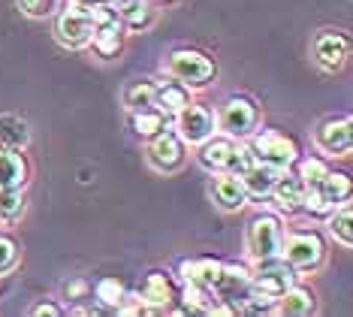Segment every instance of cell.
Listing matches in <instances>:
<instances>
[{
  "mask_svg": "<svg viewBox=\"0 0 353 317\" xmlns=\"http://www.w3.org/2000/svg\"><path fill=\"white\" fill-rule=\"evenodd\" d=\"M166 76L188 85L190 91H199V88H208L214 82V76H218V61L208 52H203V48L179 46L166 55Z\"/></svg>",
  "mask_w": 353,
  "mask_h": 317,
  "instance_id": "1",
  "label": "cell"
},
{
  "mask_svg": "<svg viewBox=\"0 0 353 317\" xmlns=\"http://www.w3.org/2000/svg\"><path fill=\"white\" fill-rule=\"evenodd\" d=\"M248 148H251L254 160L275 166V169H281V173L293 169V164L302 154L299 142H296L290 133L278 130V127H256L254 133L248 136Z\"/></svg>",
  "mask_w": 353,
  "mask_h": 317,
  "instance_id": "2",
  "label": "cell"
},
{
  "mask_svg": "<svg viewBox=\"0 0 353 317\" xmlns=\"http://www.w3.org/2000/svg\"><path fill=\"white\" fill-rule=\"evenodd\" d=\"M214 124L230 140H248L256 127H260V103L251 94H230L214 112Z\"/></svg>",
  "mask_w": 353,
  "mask_h": 317,
  "instance_id": "3",
  "label": "cell"
},
{
  "mask_svg": "<svg viewBox=\"0 0 353 317\" xmlns=\"http://www.w3.org/2000/svg\"><path fill=\"white\" fill-rule=\"evenodd\" d=\"M281 257L299 275L317 272L326 260V239L320 230H293L281 239Z\"/></svg>",
  "mask_w": 353,
  "mask_h": 317,
  "instance_id": "4",
  "label": "cell"
},
{
  "mask_svg": "<svg viewBox=\"0 0 353 317\" xmlns=\"http://www.w3.org/2000/svg\"><path fill=\"white\" fill-rule=\"evenodd\" d=\"M281 239H284V227H281V218L272 215V211H256L251 221H248L245 248L254 263L256 260L281 257Z\"/></svg>",
  "mask_w": 353,
  "mask_h": 317,
  "instance_id": "5",
  "label": "cell"
},
{
  "mask_svg": "<svg viewBox=\"0 0 353 317\" xmlns=\"http://www.w3.org/2000/svg\"><path fill=\"white\" fill-rule=\"evenodd\" d=\"M91 34H94V21H91V3L82 0H70L67 6L58 12L54 21V37L63 48H85L91 46Z\"/></svg>",
  "mask_w": 353,
  "mask_h": 317,
  "instance_id": "6",
  "label": "cell"
},
{
  "mask_svg": "<svg viewBox=\"0 0 353 317\" xmlns=\"http://www.w3.org/2000/svg\"><path fill=\"white\" fill-rule=\"evenodd\" d=\"M212 290H214V296L221 299L223 314H242L248 290H251V269H248L245 263H227V260H223V269Z\"/></svg>",
  "mask_w": 353,
  "mask_h": 317,
  "instance_id": "7",
  "label": "cell"
},
{
  "mask_svg": "<svg viewBox=\"0 0 353 317\" xmlns=\"http://www.w3.org/2000/svg\"><path fill=\"white\" fill-rule=\"evenodd\" d=\"M314 145L326 157H347L353 148V118L329 115L314 127Z\"/></svg>",
  "mask_w": 353,
  "mask_h": 317,
  "instance_id": "8",
  "label": "cell"
},
{
  "mask_svg": "<svg viewBox=\"0 0 353 317\" xmlns=\"http://www.w3.org/2000/svg\"><path fill=\"white\" fill-rule=\"evenodd\" d=\"M311 58L320 70L326 73H339L350 58V37L339 28H326L320 30L311 43Z\"/></svg>",
  "mask_w": 353,
  "mask_h": 317,
  "instance_id": "9",
  "label": "cell"
},
{
  "mask_svg": "<svg viewBox=\"0 0 353 317\" xmlns=\"http://www.w3.org/2000/svg\"><path fill=\"white\" fill-rule=\"evenodd\" d=\"M148 166L154 169V173H175V169L184 166V160H188V145L181 142V136L175 133V130L166 127L163 133H157L154 140H148Z\"/></svg>",
  "mask_w": 353,
  "mask_h": 317,
  "instance_id": "10",
  "label": "cell"
},
{
  "mask_svg": "<svg viewBox=\"0 0 353 317\" xmlns=\"http://www.w3.org/2000/svg\"><path fill=\"white\" fill-rule=\"evenodd\" d=\"M299 281V272L287 263L284 257H269V260H256V266L251 269V284L260 290H266L269 296H281L284 290H290Z\"/></svg>",
  "mask_w": 353,
  "mask_h": 317,
  "instance_id": "11",
  "label": "cell"
},
{
  "mask_svg": "<svg viewBox=\"0 0 353 317\" xmlns=\"http://www.w3.org/2000/svg\"><path fill=\"white\" fill-rule=\"evenodd\" d=\"M139 299L148 311H172V305L179 302V284L170 272L163 269H151L139 284Z\"/></svg>",
  "mask_w": 353,
  "mask_h": 317,
  "instance_id": "12",
  "label": "cell"
},
{
  "mask_svg": "<svg viewBox=\"0 0 353 317\" xmlns=\"http://www.w3.org/2000/svg\"><path fill=\"white\" fill-rule=\"evenodd\" d=\"M172 118H175V133L181 136L184 145H199L218 130V124H214V112L208 109V106H199V103H188L179 115H172Z\"/></svg>",
  "mask_w": 353,
  "mask_h": 317,
  "instance_id": "13",
  "label": "cell"
},
{
  "mask_svg": "<svg viewBox=\"0 0 353 317\" xmlns=\"http://www.w3.org/2000/svg\"><path fill=\"white\" fill-rule=\"evenodd\" d=\"M212 184H208V193H212L214 206L223 209V211H239L248 206V193H245V184L239 175L232 173H212Z\"/></svg>",
  "mask_w": 353,
  "mask_h": 317,
  "instance_id": "14",
  "label": "cell"
},
{
  "mask_svg": "<svg viewBox=\"0 0 353 317\" xmlns=\"http://www.w3.org/2000/svg\"><path fill=\"white\" fill-rule=\"evenodd\" d=\"M302 197H305V184L299 182V175L296 173H281L278 175V182H275V188H272L269 193V200H272V206H275L278 215H299V209H302Z\"/></svg>",
  "mask_w": 353,
  "mask_h": 317,
  "instance_id": "15",
  "label": "cell"
},
{
  "mask_svg": "<svg viewBox=\"0 0 353 317\" xmlns=\"http://www.w3.org/2000/svg\"><path fill=\"white\" fill-rule=\"evenodd\" d=\"M179 308L175 311L184 314H223L221 299L214 296L212 287H203V284H184L179 290Z\"/></svg>",
  "mask_w": 353,
  "mask_h": 317,
  "instance_id": "16",
  "label": "cell"
},
{
  "mask_svg": "<svg viewBox=\"0 0 353 317\" xmlns=\"http://www.w3.org/2000/svg\"><path fill=\"white\" fill-rule=\"evenodd\" d=\"M236 142L239 140H230V136H223V133L214 130L208 140H203V142L196 145L199 166H205L208 173H223V169H227V160H230L232 148H236Z\"/></svg>",
  "mask_w": 353,
  "mask_h": 317,
  "instance_id": "17",
  "label": "cell"
},
{
  "mask_svg": "<svg viewBox=\"0 0 353 317\" xmlns=\"http://www.w3.org/2000/svg\"><path fill=\"white\" fill-rule=\"evenodd\" d=\"M223 269V260L218 257H184L179 263V278L181 284H203V287H214L218 275Z\"/></svg>",
  "mask_w": 353,
  "mask_h": 317,
  "instance_id": "18",
  "label": "cell"
},
{
  "mask_svg": "<svg viewBox=\"0 0 353 317\" xmlns=\"http://www.w3.org/2000/svg\"><path fill=\"white\" fill-rule=\"evenodd\" d=\"M278 175H281V169L269 166V164H260V160H254V164L248 166L239 178H242V184H245L248 200H269V193H272V188H275Z\"/></svg>",
  "mask_w": 353,
  "mask_h": 317,
  "instance_id": "19",
  "label": "cell"
},
{
  "mask_svg": "<svg viewBox=\"0 0 353 317\" xmlns=\"http://www.w3.org/2000/svg\"><path fill=\"white\" fill-rule=\"evenodd\" d=\"M124 37H127V30H124L121 21H103V24H94L91 46H94V52H97L103 61H112V58L121 55Z\"/></svg>",
  "mask_w": 353,
  "mask_h": 317,
  "instance_id": "20",
  "label": "cell"
},
{
  "mask_svg": "<svg viewBox=\"0 0 353 317\" xmlns=\"http://www.w3.org/2000/svg\"><path fill=\"white\" fill-rule=\"evenodd\" d=\"M275 311L287 314V317H308V314L317 311V294L311 287H305V284L296 281L290 290H284V294L278 296Z\"/></svg>",
  "mask_w": 353,
  "mask_h": 317,
  "instance_id": "21",
  "label": "cell"
},
{
  "mask_svg": "<svg viewBox=\"0 0 353 317\" xmlns=\"http://www.w3.org/2000/svg\"><path fill=\"white\" fill-rule=\"evenodd\" d=\"M112 6H115L118 19H121L124 30H133V34H139V30H145L154 24V10H151V0H109Z\"/></svg>",
  "mask_w": 353,
  "mask_h": 317,
  "instance_id": "22",
  "label": "cell"
},
{
  "mask_svg": "<svg viewBox=\"0 0 353 317\" xmlns=\"http://www.w3.org/2000/svg\"><path fill=\"white\" fill-rule=\"evenodd\" d=\"M188 103H194V91L188 85L175 82V79H166V82H157L154 88V106L166 115H179Z\"/></svg>",
  "mask_w": 353,
  "mask_h": 317,
  "instance_id": "23",
  "label": "cell"
},
{
  "mask_svg": "<svg viewBox=\"0 0 353 317\" xmlns=\"http://www.w3.org/2000/svg\"><path fill=\"white\" fill-rule=\"evenodd\" d=\"M28 184V160L21 151L0 148V188H21Z\"/></svg>",
  "mask_w": 353,
  "mask_h": 317,
  "instance_id": "24",
  "label": "cell"
},
{
  "mask_svg": "<svg viewBox=\"0 0 353 317\" xmlns=\"http://www.w3.org/2000/svg\"><path fill=\"white\" fill-rule=\"evenodd\" d=\"M170 127V115L166 112H160L157 106H148V109H139V112H130V130L139 140H154L157 133H163V130Z\"/></svg>",
  "mask_w": 353,
  "mask_h": 317,
  "instance_id": "25",
  "label": "cell"
},
{
  "mask_svg": "<svg viewBox=\"0 0 353 317\" xmlns=\"http://www.w3.org/2000/svg\"><path fill=\"white\" fill-rule=\"evenodd\" d=\"M30 142V124L21 115H0V148L25 151Z\"/></svg>",
  "mask_w": 353,
  "mask_h": 317,
  "instance_id": "26",
  "label": "cell"
},
{
  "mask_svg": "<svg viewBox=\"0 0 353 317\" xmlns=\"http://www.w3.org/2000/svg\"><path fill=\"white\" fill-rule=\"evenodd\" d=\"M154 88H157V82H154V79H148V76L130 79V82L124 85V91H121V103L130 112L148 109V106H154Z\"/></svg>",
  "mask_w": 353,
  "mask_h": 317,
  "instance_id": "27",
  "label": "cell"
},
{
  "mask_svg": "<svg viewBox=\"0 0 353 317\" xmlns=\"http://www.w3.org/2000/svg\"><path fill=\"white\" fill-rule=\"evenodd\" d=\"M326 227H329V236H332L339 245H344V248L353 245V206H350V200L339 202V206L329 211Z\"/></svg>",
  "mask_w": 353,
  "mask_h": 317,
  "instance_id": "28",
  "label": "cell"
},
{
  "mask_svg": "<svg viewBox=\"0 0 353 317\" xmlns=\"http://www.w3.org/2000/svg\"><path fill=\"white\" fill-rule=\"evenodd\" d=\"M91 294L106 311H118V305H121V299L127 294V284L118 275H103L97 284H91Z\"/></svg>",
  "mask_w": 353,
  "mask_h": 317,
  "instance_id": "29",
  "label": "cell"
},
{
  "mask_svg": "<svg viewBox=\"0 0 353 317\" xmlns=\"http://www.w3.org/2000/svg\"><path fill=\"white\" fill-rule=\"evenodd\" d=\"M317 191L323 193V197L332 202V206H339V202H347L350 200V175L341 173V169H332L329 166V173L323 175V182L317 184Z\"/></svg>",
  "mask_w": 353,
  "mask_h": 317,
  "instance_id": "30",
  "label": "cell"
},
{
  "mask_svg": "<svg viewBox=\"0 0 353 317\" xmlns=\"http://www.w3.org/2000/svg\"><path fill=\"white\" fill-rule=\"evenodd\" d=\"M296 175H299V182L305 188H317L320 182H323V175L329 173V160L317 157V154H299V160L293 164Z\"/></svg>",
  "mask_w": 353,
  "mask_h": 317,
  "instance_id": "31",
  "label": "cell"
},
{
  "mask_svg": "<svg viewBox=\"0 0 353 317\" xmlns=\"http://www.w3.org/2000/svg\"><path fill=\"white\" fill-rule=\"evenodd\" d=\"M25 193L21 188H0V221L3 224H15L25 215Z\"/></svg>",
  "mask_w": 353,
  "mask_h": 317,
  "instance_id": "32",
  "label": "cell"
},
{
  "mask_svg": "<svg viewBox=\"0 0 353 317\" xmlns=\"http://www.w3.org/2000/svg\"><path fill=\"white\" fill-rule=\"evenodd\" d=\"M335 206L329 202L323 193H320L317 188H305V197H302V215H308V218H317V221H326L329 218V211H332Z\"/></svg>",
  "mask_w": 353,
  "mask_h": 317,
  "instance_id": "33",
  "label": "cell"
},
{
  "mask_svg": "<svg viewBox=\"0 0 353 317\" xmlns=\"http://www.w3.org/2000/svg\"><path fill=\"white\" fill-rule=\"evenodd\" d=\"M58 3L61 0H15V6H19L28 19H49V15L58 12Z\"/></svg>",
  "mask_w": 353,
  "mask_h": 317,
  "instance_id": "34",
  "label": "cell"
},
{
  "mask_svg": "<svg viewBox=\"0 0 353 317\" xmlns=\"http://www.w3.org/2000/svg\"><path fill=\"white\" fill-rule=\"evenodd\" d=\"M19 242L12 239V236H0V275H10L15 266H19Z\"/></svg>",
  "mask_w": 353,
  "mask_h": 317,
  "instance_id": "35",
  "label": "cell"
},
{
  "mask_svg": "<svg viewBox=\"0 0 353 317\" xmlns=\"http://www.w3.org/2000/svg\"><path fill=\"white\" fill-rule=\"evenodd\" d=\"M254 164V154H251V148H248V142L242 140V142H236V148H232V154H230V160H227V169L223 173H232V175H242L248 166Z\"/></svg>",
  "mask_w": 353,
  "mask_h": 317,
  "instance_id": "36",
  "label": "cell"
},
{
  "mask_svg": "<svg viewBox=\"0 0 353 317\" xmlns=\"http://www.w3.org/2000/svg\"><path fill=\"white\" fill-rule=\"evenodd\" d=\"M88 296H91V281L88 278H70L63 284V299L67 302H85Z\"/></svg>",
  "mask_w": 353,
  "mask_h": 317,
  "instance_id": "37",
  "label": "cell"
},
{
  "mask_svg": "<svg viewBox=\"0 0 353 317\" xmlns=\"http://www.w3.org/2000/svg\"><path fill=\"white\" fill-rule=\"evenodd\" d=\"M30 314H34V317H63V314H67V308L58 305V302H52V299H46V302H37L34 308H30Z\"/></svg>",
  "mask_w": 353,
  "mask_h": 317,
  "instance_id": "38",
  "label": "cell"
},
{
  "mask_svg": "<svg viewBox=\"0 0 353 317\" xmlns=\"http://www.w3.org/2000/svg\"><path fill=\"white\" fill-rule=\"evenodd\" d=\"M82 3H109V0H82Z\"/></svg>",
  "mask_w": 353,
  "mask_h": 317,
  "instance_id": "39",
  "label": "cell"
},
{
  "mask_svg": "<svg viewBox=\"0 0 353 317\" xmlns=\"http://www.w3.org/2000/svg\"><path fill=\"white\" fill-rule=\"evenodd\" d=\"M151 3H163V0H151Z\"/></svg>",
  "mask_w": 353,
  "mask_h": 317,
  "instance_id": "40",
  "label": "cell"
}]
</instances>
